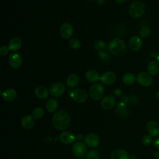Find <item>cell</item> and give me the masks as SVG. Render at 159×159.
<instances>
[{
	"mask_svg": "<svg viewBox=\"0 0 159 159\" xmlns=\"http://www.w3.org/2000/svg\"><path fill=\"white\" fill-rule=\"evenodd\" d=\"M71 98L76 102L82 103L85 102L88 99V93L83 89H75L70 92Z\"/></svg>",
	"mask_w": 159,
	"mask_h": 159,
	"instance_id": "cell-5",
	"label": "cell"
},
{
	"mask_svg": "<svg viewBox=\"0 0 159 159\" xmlns=\"http://www.w3.org/2000/svg\"><path fill=\"white\" fill-rule=\"evenodd\" d=\"M154 145L157 148L159 149V137H157L154 140Z\"/></svg>",
	"mask_w": 159,
	"mask_h": 159,
	"instance_id": "cell-38",
	"label": "cell"
},
{
	"mask_svg": "<svg viewBox=\"0 0 159 159\" xmlns=\"http://www.w3.org/2000/svg\"><path fill=\"white\" fill-rule=\"evenodd\" d=\"M115 104V98L113 96L107 95L102 98L101 102V106L106 110L111 109Z\"/></svg>",
	"mask_w": 159,
	"mask_h": 159,
	"instance_id": "cell-15",
	"label": "cell"
},
{
	"mask_svg": "<svg viewBox=\"0 0 159 159\" xmlns=\"http://www.w3.org/2000/svg\"><path fill=\"white\" fill-rule=\"evenodd\" d=\"M9 47L6 46H1L0 48V55L2 56H5L9 53Z\"/></svg>",
	"mask_w": 159,
	"mask_h": 159,
	"instance_id": "cell-35",
	"label": "cell"
},
{
	"mask_svg": "<svg viewBox=\"0 0 159 159\" xmlns=\"http://www.w3.org/2000/svg\"><path fill=\"white\" fill-rule=\"evenodd\" d=\"M136 80L139 84L144 87H148L150 86L153 82L152 75L145 71L140 72L136 77Z\"/></svg>",
	"mask_w": 159,
	"mask_h": 159,
	"instance_id": "cell-7",
	"label": "cell"
},
{
	"mask_svg": "<svg viewBox=\"0 0 159 159\" xmlns=\"http://www.w3.org/2000/svg\"><path fill=\"white\" fill-rule=\"evenodd\" d=\"M117 114L120 117H125L129 114V109L127 104L120 102L119 103L116 108Z\"/></svg>",
	"mask_w": 159,
	"mask_h": 159,
	"instance_id": "cell-25",
	"label": "cell"
},
{
	"mask_svg": "<svg viewBox=\"0 0 159 159\" xmlns=\"http://www.w3.org/2000/svg\"><path fill=\"white\" fill-rule=\"evenodd\" d=\"M97 2L98 3V4L103 5L105 3V0H97Z\"/></svg>",
	"mask_w": 159,
	"mask_h": 159,
	"instance_id": "cell-41",
	"label": "cell"
},
{
	"mask_svg": "<svg viewBox=\"0 0 159 159\" xmlns=\"http://www.w3.org/2000/svg\"><path fill=\"white\" fill-rule=\"evenodd\" d=\"M147 72L152 76H154L158 74L159 71L158 63L155 61H150L147 65Z\"/></svg>",
	"mask_w": 159,
	"mask_h": 159,
	"instance_id": "cell-24",
	"label": "cell"
},
{
	"mask_svg": "<svg viewBox=\"0 0 159 159\" xmlns=\"http://www.w3.org/2000/svg\"><path fill=\"white\" fill-rule=\"evenodd\" d=\"M89 1H93V0H89Z\"/></svg>",
	"mask_w": 159,
	"mask_h": 159,
	"instance_id": "cell-46",
	"label": "cell"
},
{
	"mask_svg": "<svg viewBox=\"0 0 159 159\" xmlns=\"http://www.w3.org/2000/svg\"><path fill=\"white\" fill-rule=\"evenodd\" d=\"M98 55L101 57V58H102V60H105V61H107V60H109V59L110 58V57H111V56H110L109 54H107V53L104 52L103 51L98 52Z\"/></svg>",
	"mask_w": 159,
	"mask_h": 159,
	"instance_id": "cell-34",
	"label": "cell"
},
{
	"mask_svg": "<svg viewBox=\"0 0 159 159\" xmlns=\"http://www.w3.org/2000/svg\"><path fill=\"white\" fill-rule=\"evenodd\" d=\"M86 159H99V154L97 150H91L88 153Z\"/></svg>",
	"mask_w": 159,
	"mask_h": 159,
	"instance_id": "cell-32",
	"label": "cell"
},
{
	"mask_svg": "<svg viewBox=\"0 0 159 159\" xmlns=\"http://www.w3.org/2000/svg\"><path fill=\"white\" fill-rule=\"evenodd\" d=\"M154 157L157 158V159H159V151H155L154 153Z\"/></svg>",
	"mask_w": 159,
	"mask_h": 159,
	"instance_id": "cell-40",
	"label": "cell"
},
{
	"mask_svg": "<svg viewBox=\"0 0 159 159\" xmlns=\"http://www.w3.org/2000/svg\"><path fill=\"white\" fill-rule=\"evenodd\" d=\"M152 142V138L150 135H145L142 139V143L145 146H148Z\"/></svg>",
	"mask_w": 159,
	"mask_h": 159,
	"instance_id": "cell-33",
	"label": "cell"
},
{
	"mask_svg": "<svg viewBox=\"0 0 159 159\" xmlns=\"http://www.w3.org/2000/svg\"><path fill=\"white\" fill-rule=\"evenodd\" d=\"M89 95L94 101H99L104 95V89L100 83H94L89 88Z\"/></svg>",
	"mask_w": 159,
	"mask_h": 159,
	"instance_id": "cell-4",
	"label": "cell"
},
{
	"mask_svg": "<svg viewBox=\"0 0 159 159\" xmlns=\"http://www.w3.org/2000/svg\"><path fill=\"white\" fill-rule=\"evenodd\" d=\"M77 139L78 140H83V135H81V134H80V135H78V136H77Z\"/></svg>",
	"mask_w": 159,
	"mask_h": 159,
	"instance_id": "cell-43",
	"label": "cell"
},
{
	"mask_svg": "<svg viewBox=\"0 0 159 159\" xmlns=\"http://www.w3.org/2000/svg\"><path fill=\"white\" fill-rule=\"evenodd\" d=\"M52 122L57 129L63 130L69 127L70 117L67 112L61 110L55 113L52 118Z\"/></svg>",
	"mask_w": 159,
	"mask_h": 159,
	"instance_id": "cell-1",
	"label": "cell"
},
{
	"mask_svg": "<svg viewBox=\"0 0 159 159\" xmlns=\"http://www.w3.org/2000/svg\"><path fill=\"white\" fill-rule=\"evenodd\" d=\"M35 94L40 99H44L48 97L49 92L47 89L43 86H39L35 89Z\"/></svg>",
	"mask_w": 159,
	"mask_h": 159,
	"instance_id": "cell-21",
	"label": "cell"
},
{
	"mask_svg": "<svg viewBox=\"0 0 159 159\" xmlns=\"http://www.w3.org/2000/svg\"><path fill=\"white\" fill-rule=\"evenodd\" d=\"M130 101V99H129V97L127 96H124L122 98V99H121V102L122 103H124L125 104H127Z\"/></svg>",
	"mask_w": 159,
	"mask_h": 159,
	"instance_id": "cell-37",
	"label": "cell"
},
{
	"mask_svg": "<svg viewBox=\"0 0 159 159\" xmlns=\"http://www.w3.org/2000/svg\"><path fill=\"white\" fill-rule=\"evenodd\" d=\"M148 133L152 137H156L159 135V124L154 120L149 121L146 125Z\"/></svg>",
	"mask_w": 159,
	"mask_h": 159,
	"instance_id": "cell-14",
	"label": "cell"
},
{
	"mask_svg": "<svg viewBox=\"0 0 159 159\" xmlns=\"http://www.w3.org/2000/svg\"><path fill=\"white\" fill-rule=\"evenodd\" d=\"M99 137L96 133H89L87 134L84 138L85 144L91 148L98 147L99 144Z\"/></svg>",
	"mask_w": 159,
	"mask_h": 159,
	"instance_id": "cell-9",
	"label": "cell"
},
{
	"mask_svg": "<svg viewBox=\"0 0 159 159\" xmlns=\"http://www.w3.org/2000/svg\"><path fill=\"white\" fill-rule=\"evenodd\" d=\"M157 97L159 99V91H158V92L157 93Z\"/></svg>",
	"mask_w": 159,
	"mask_h": 159,
	"instance_id": "cell-45",
	"label": "cell"
},
{
	"mask_svg": "<svg viewBox=\"0 0 159 159\" xmlns=\"http://www.w3.org/2000/svg\"><path fill=\"white\" fill-rule=\"evenodd\" d=\"M122 93V91L120 88H117L114 91V94L116 97H119L121 96Z\"/></svg>",
	"mask_w": 159,
	"mask_h": 159,
	"instance_id": "cell-36",
	"label": "cell"
},
{
	"mask_svg": "<svg viewBox=\"0 0 159 159\" xmlns=\"http://www.w3.org/2000/svg\"><path fill=\"white\" fill-rule=\"evenodd\" d=\"M156 59H157V63H158V65H159V52H158V55H157V57Z\"/></svg>",
	"mask_w": 159,
	"mask_h": 159,
	"instance_id": "cell-44",
	"label": "cell"
},
{
	"mask_svg": "<svg viewBox=\"0 0 159 159\" xmlns=\"http://www.w3.org/2000/svg\"><path fill=\"white\" fill-rule=\"evenodd\" d=\"M58 106V104L57 101L53 98H52V99H50L47 102L45 107L47 111H48L49 112H54L57 111Z\"/></svg>",
	"mask_w": 159,
	"mask_h": 159,
	"instance_id": "cell-26",
	"label": "cell"
},
{
	"mask_svg": "<svg viewBox=\"0 0 159 159\" xmlns=\"http://www.w3.org/2000/svg\"><path fill=\"white\" fill-rule=\"evenodd\" d=\"M73 33V27L69 22H64L60 28V34L62 38L65 39H70Z\"/></svg>",
	"mask_w": 159,
	"mask_h": 159,
	"instance_id": "cell-10",
	"label": "cell"
},
{
	"mask_svg": "<svg viewBox=\"0 0 159 159\" xmlns=\"http://www.w3.org/2000/svg\"><path fill=\"white\" fill-rule=\"evenodd\" d=\"M151 34V29L150 27L147 26H144L142 27L139 31V35L140 37L142 38H147Z\"/></svg>",
	"mask_w": 159,
	"mask_h": 159,
	"instance_id": "cell-29",
	"label": "cell"
},
{
	"mask_svg": "<svg viewBox=\"0 0 159 159\" xmlns=\"http://www.w3.org/2000/svg\"><path fill=\"white\" fill-rule=\"evenodd\" d=\"M117 3H119V4H122V3H124L125 2V1H127V0H115Z\"/></svg>",
	"mask_w": 159,
	"mask_h": 159,
	"instance_id": "cell-42",
	"label": "cell"
},
{
	"mask_svg": "<svg viewBox=\"0 0 159 159\" xmlns=\"http://www.w3.org/2000/svg\"><path fill=\"white\" fill-rule=\"evenodd\" d=\"M94 47L98 52H101L106 49V44L103 40H98L94 43Z\"/></svg>",
	"mask_w": 159,
	"mask_h": 159,
	"instance_id": "cell-31",
	"label": "cell"
},
{
	"mask_svg": "<svg viewBox=\"0 0 159 159\" xmlns=\"http://www.w3.org/2000/svg\"><path fill=\"white\" fill-rule=\"evenodd\" d=\"M8 61L10 66L15 69L20 68L22 62L20 55L17 53H11L9 57Z\"/></svg>",
	"mask_w": 159,
	"mask_h": 159,
	"instance_id": "cell-13",
	"label": "cell"
},
{
	"mask_svg": "<svg viewBox=\"0 0 159 159\" xmlns=\"http://www.w3.org/2000/svg\"><path fill=\"white\" fill-rule=\"evenodd\" d=\"M157 55H158V53H157L156 51H155V50L151 51L150 53V56L152 58H157Z\"/></svg>",
	"mask_w": 159,
	"mask_h": 159,
	"instance_id": "cell-39",
	"label": "cell"
},
{
	"mask_svg": "<svg viewBox=\"0 0 159 159\" xmlns=\"http://www.w3.org/2000/svg\"><path fill=\"white\" fill-rule=\"evenodd\" d=\"M129 155L127 152L122 148H118L112 152L111 159H128Z\"/></svg>",
	"mask_w": 159,
	"mask_h": 159,
	"instance_id": "cell-19",
	"label": "cell"
},
{
	"mask_svg": "<svg viewBox=\"0 0 159 159\" xmlns=\"http://www.w3.org/2000/svg\"><path fill=\"white\" fill-rule=\"evenodd\" d=\"M61 142L66 145L73 143L76 140L75 136L70 131H63L60 135Z\"/></svg>",
	"mask_w": 159,
	"mask_h": 159,
	"instance_id": "cell-16",
	"label": "cell"
},
{
	"mask_svg": "<svg viewBox=\"0 0 159 159\" xmlns=\"http://www.w3.org/2000/svg\"><path fill=\"white\" fill-rule=\"evenodd\" d=\"M136 80L135 76L132 73H126L122 77V81L127 85L133 84Z\"/></svg>",
	"mask_w": 159,
	"mask_h": 159,
	"instance_id": "cell-27",
	"label": "cell"
},
{
	"mask_svg": "<svg viewBox=\"0 0 159 159\" xmlns=\"http://www.w3.org/2000/svg\"><path fill=\"white\" fill-rule=\"evenodd\" d=\"M72 151L76 158H82L86 154L87 148L86 145L83 142H76L73 145Z\"/></svg>",
	"mask_w": 159,
	"mask_h": 159,
	"instance_id": "cell-6",
	"label": "cell"
},
{
	"mask_svg": "<svg viewBox=\"0 0 159 159\" xmlns=\"http://www.w3.org/2000/svg\"><path fill=\"white\" fill-rule=\"evenodd\" d=\"M80 83V77L77 74L73 73L68 76L66 80V85L69 88H75Z\"/></svg>",
	"mask_w": 159,
	"mask_h": 159,
	"instance_id": "cell-22",
	"label": "cell"
},
{
	"mask_svg": "<svg viewBox=\"0 0 159 159\" xmlns=\"http://www.w3.org/2000/svg\"><path fill=\"white\" fill-rule=\"evenodd\" d=\"M68 44L70 48L74 50H76L80 48L81 43L80 41L77 39H71L69 40Z\"/></svg>",
	"mask_w": 159,
	"mask_h": 159,
	"instance_id": "cell-30",
	"label": "cell"
},
{
	"mask_svg": "<svg viewBox=\"0 0 159 159\" xmlns=\"http://www.w3.org/2000/svg\"><path fill=\"white\" fill-rule=\"evenodd\" d=\"M22 47V41L18 37L12 38L9 43V49L12 52H17Z\"/></svg>",
	"mask_w": 159,
	"mask_h": 159,
	"instance_id": "cell-20",
	"label": "cell"
},
{
	"mask_svg": "<svg viewBox=\"0 0 159 159\" xmlns=\"http://www.w3.org/2000/svg\"><path fill=\"white\" fill-rule=\"evenodd\" d=\"M107 50L111 54L118 57L124 55L127 51L125 42L118 37L114 38L110 41L107 46Z\"/></svg>",
	"mask_w": 159,
	"mask_h": 159,
	"instance_id": "cell-2",
	"label": "cell"
},
{
	"mask_svg": "<svg viewBox=\"0 0 159 159\" xmlns=\"http://www.w3.org/2000/svg\"><path fill=\"white\" fill-rule=\"evenodd\" d=\"M43 114H44V111L43 108L40 107H35L32 111V116L34 117V119H40L41 117H43Z\"/></svg>",
	"mask_w": 159,
	"mask_h": 159,
	"instance_id": "cell-28",
	"label": "cell"
},
{
	"mask_svg": "<svg viewBox=\"0 0 159 159\" xmlns=\"http://www.w3.org/2000/svg\"><path fill=\"white\" fill-rule=\"evenodd\" d=\"M35 124L34 118L31 115H26L21 120V125L22 127L25 129L29 130L32 129Z\"/></svg>",
	"mask_w": 159,
	"mask_h": 159,
	"instance_id": "cell-18",
	"label": "cell"
},
{
	"mask_svg": "<svg viewBox=\"0 0 159 159\" xmlns=\"http://www.w3.org/2000/svg\"><path fill=\"white\" fill-rule=\"evenodd\" d=\"M146 10L145 5L142 1H137L134 2L129 7V12L130 15L134 18H138L142 16Z\"/></svg>",
	"mask_w": 159,
	"mask_h": 159,
	"instance_id": "cell-3",
	"label": "cell"
},
{
	"mask_svg": "<svg viewBox=\"0 0 159 159\" xmlns=\"http://www.w3.org/2000/svg\"><path fill=\"white\" fill-rule=\"evenodd\" d=\"M65 91V84L61 82H55L50 87V93L53 97L61 96Z\"/></svg>",
	"mask_w": 159,
	"mask_h": 159,
	"instance_id": "cell-8",
	"label": "cell"
},
{
	"mask_svg": "<svg viewBox=\"0 0 159 159\" xmlns=\"http://www.w3.org/2000/svg\"><path fill=\"white\" fill-rule=\"evenodd\" d=\"M142 39L139 35L132 36L129 40V45L130 48L133 51H138L142 46Z\"/></svg>",
	"mask_w": 159,
	"mask_h": 159,
	"instance_id": "cell-11",
	"label": "cell"
},
{
	"mask_svg": "<svg viewBox=\"0 0 159 159\" xmlns=\"http://www.w3.org/2000/svg\"><path fill=\"white\" fill-rule=\"evenodd\" d=\"M116 80V76L114 73L111 71L104 72L100 77V81L102 84L111 85L114 83Z\"/></svg>",
	"mask_w": 159,
	"mask_h": 159,
	"instance_id": "cell-12",
	"label": "cell"
},
{
	"mask_svg": "<svg viewBox=\"0 0 159 159\" xmlns=\"http://www.w3.org/2000/svg\"><path fill=\"white\" fill-rule=\"evenodd\" d=\"M3 99L7 102H11L16 99L17 97V93L15 89L12 88H8L1 93Z\"/></svg>",
	"mask_w": 159,
	"mask_h": 159,
	"instance_id": "cell-17",
	"label": "cell"
},
{
	"mask_svg": "<svg viewBox=\"0 0 159 159\" xmlns=\"http://www.w3.org/2000/svg\"><path fill=\"white\" fill-rule=\"evenodd\" d=\"M100 75L99 73L94 70H91L86 72V78L90 83H95L100 80Z\"/></svg>",
	"mask_w": 159,
	"mask_h": 159,
	"instance_id": "cell-23",
	"label": "cell"
}]
</instances>
